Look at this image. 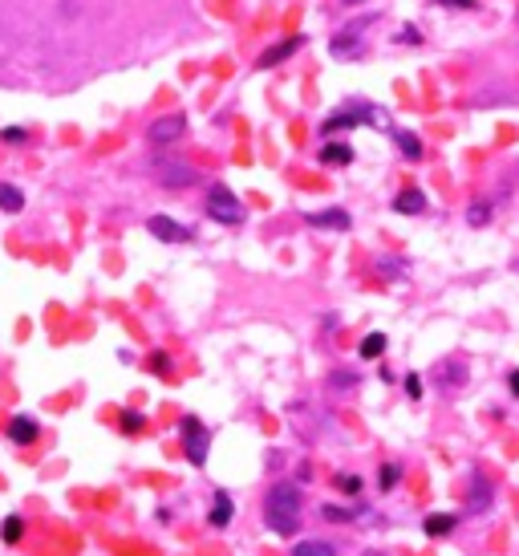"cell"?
Wrapping results in <instances>:
<instances>
[{
    "label": "cell",
    "mask_w": 519,
    "mask_h": 556,
    "mask_svg": "<svg viewBox=\"0 0 519 556\" xmlns=\"http://www.w3.org/2000/svg\"><path fill=\"white\" fill-rule=\"evenodd\" d=\"M397 147L405 150V159H422V142H418V134L397 131Z\"/></svg>",
    "instance_id": "ac0fdd59"
},
{
    "label": "cell",
    "mask_w": 519,
    "mask_h": 556,
    "mask_svg": "<svg viewBox=\"0 0 519 556\" xmlns=\"http://www.w3.org/2000/svg\"><path fill=\"white\" fill-rule=\"evenodd\" d=\"M37 434H41V426L32 423L29 415H16L13 423H8V439H13L16 447H32V442H37Z\"/></svg>",
    "instance_id": "52a82bcc"
},
{
    "label": "cell",
    "mask_w": 519,
    "mask_h": 556,
    "mask_svg": "<svg viewBox=\"0 0 519 556\" xmlns=\"http://www.w3.org/2000/svg\"><path fill=\"white\" fill-rule=\"evenodd\" d=\"M146 232H150L154 240H162V244H183V240H191V228H183V223L170 220V215H150V220H146Z\"/></svg>",
    "instance_id": "8992f818"
},
{
    "label": "cell",
    "mask_w": 519,
    "mask_h": 556,
    "mask_svg": "<svg viewBox=\"0 0 519 556\" xmlns=\"http://www.w3.org/2000/svg\"><path fill=\"white\" fill-rule=\"evenodd\" d=\"M264 520L280 536H292L300 528V491L292 483H272V491L264 499Z\"/></svg>",
    "instance_id": "6da1fadb"
},
{
    "label": "cell",
    "mask_w": 519,
    "mask_h": 556,
    "mask_svg": "<svg viewBox=\"0 0 519 556\" xmlns=\"http://www.w3.org/2000/svg\"><path fill=\"white\" fill-rule=\"evenodd\" d=\"M321 159H324V163H329V167H345L349 159H353V150H349L345 142H324Z\"/></svg>",
    "instance_id": "4fadbf2b"
},
{
    "label": "cell",
    "mask_w": 519,
    "mask_h": 556,
    "mask_svg": "<svg viewBox=\"0 0 519 556\" xmlns=\"http://www.w3.org/2000/svg\"><path fill=\"white\" fill-rule=\"evenodd\" d=\"M467 220H470V223H475V228H483V223H487V220H491V207H483V204H470Z\"/></svg>",
    "instance_id": "7402d4cb"
},
{
    "label": "cell",
    "mask_w": 519,
    "mask_h": 556,
    "mask_svg": "<svg viewBox=\"0 0 519 556\" xmlns=\"http://www.w3.org/2000/svg\"><path fill=\"white\" fill-rule=\"evenodd\" d=\"M154 175H159V183L162 187H170V191H183V187H191V183L199 179L195 167L175 163V159H159V163H154Z\"/></svg>",
    "instance_id": "277c9868"
},
{
    "label": "cell",
    "mask_w": 519,
    "mask_h": 556,
    "mask_svg": "<svg viewBox=\"0 0 519 556\" xmlns=\"http://www.w3.org/2000/svg\"><path fill=\"white\" fill-rule=\"evenodd\" d=\"M232 515H235V504H232V496L227 491H215V504H211V528H227L232 524Z\"/></svg>",
    "instance_id": "9c48e42d"
},
{
    "label": "cell",
    "mask_w": 519,
    "mask_h": 556,
    "mask_svg": "<svg viewBox=\"0 0 519 556\" xmlns=\"http://www.w3.org/2000/svg\"><path fill=\"white\" fill-rule=\"evenodd\" d=\"M308 220H313V228L349 232V212H341V207H329V212H316V215H308Z\"/></svg>",
    "instance_id": "30bf717a"
},
{
    "label": "cell",
    "mask_w": 519,
    "mask_h": 556,
    "mask_svg": "<svg viewBox=\"0 0 519 556\" xmlns=\"http://www.w3.org/2000/svg\"><path fill=\"white\" fill-rule=\"evenodd\" d=\"M507 382H511V394H519V369H515V374L507 378Z\"/></svg>",
    "instance_id": "f546056e"
},
{
    "label": "cell",
    "mask_w": 519,
    "mask_h": 556,
    "mask_svg": "<svg viewBox=\"0 0 519 556\" xmlns=\"http://www.w3.org/2000/svg\"><path fill=\"white\" fill-rule=\"evenodd\" d=\"M357 53H361L357 37H332V58H357Z\"/></svg>",
    "instance_id": "2e32d148"
},
{
    "label": "cell",
    "mask_w": 519,
    "mask_h": 556,
    "mask_svg": "<svg viewBox=\"0 0 519 556\" xmlns=\"http://www.w3.org/2000/svg\"><path fill=\"white\" fill-rule=\"evenodd\" d=\"M321 515H324V520H337V524H345V520H349V512H345V507H324Z\"/></svg>",
    "instance_id": "83f0119b"
},
{
    "label": "cell",
    "mask_w": 519,
    "mask_h": 556,
    "mask_svg": "<svg viewBox=\"0 0 519 556\" xmlns=\"http://www.w3.org/2000/svg\"><path fill=\"white\" fill-rule=\"evenodd\" d=\"M24 139H29L24 126H8V131H0V142H24Z\"/></svg>",
    "instance_id": "d4e9b609"
},
{
    "label": "cell",
    "mask_w": 519,
    "mask_h": 556,
    "mask_svg": "<svg viewBox=\"0 0 519 556\" xmlns=\"http://www.w3.org/2000/svg\"><path fill=\"white\" fill-rule=\"evenodd\" d=\"M178 434H183V451H187V459H191L195 467L207 463V447H211V431H207V426H203L195 415H187L183 423H178Z\"/></svg>",
    "instance_id": "7a4b0ae2"
},
{
    "label": "cell",
    "mask_w": 519,
    "mask_h": 556,
    "mask_svg": "<svg viewBox=\"0 0 519 556\" xmlns=\"http://www.w3.org/2000/svg\"><path fill=\"white\" fill-rule=\"evenodd\" d=\"M353 382H357V378L349 374V369H337V374L329 378V386H332V390H349V386H353Z\"/></svg>",
    "instance_id": "603a6c76"
},
{
    "label": "cell",
    "mask_w": 519,
    "mask_h": 556,
    "mask_svg": "<svg viewBox=\"0 0 519 556\" xmlns=\"http://www.w3.org/2000/svg\"><path fill=\"white\" fill-rule=\"evenodd\" d=\"M207 215L219 223H240L243 220V204L235 199V191L227 187H211L207 191Z\"/></svg>",
    "instance_id": "3957f363"
},
{
    "label": "cell",
    "mask_w": 519,
    "mask_h": 556,
    "mask_svg": "<svg viewBox=\"0 0 519 556\" xmlns=\"http://www.w3.org/2000/svg\"><path fill=\"white\" fill-rule=\"evenodd\" d=\"M405 394H410V398H422V378H405Z\"/></svg>",
    "instance_id": "f1b7e54d"
},
{
    "label": "cell",
    "mask_w": 519,
    "mask_h": 556,
    "mask_svg": "<svg viewBox=\"0 0 519 556\" xmlns=\"http://www.w3.org/2000/svg\"><path fill=\"white\" fill-rule=\"evenodd\" d=\"M21 536H24V520L21 515H5V520H0V540H5V544H16Z\"/></svg>",
    "instance_id": "5bb4252c"
},
{
    "label": "cell",
    "mask_w": 519,
    "mask_h": 556,
    "mask_svg": "<svg viewBox=\"0 0 519 556\" xmlns=\"http://www.w3.org/2000/svg\"><path fill=\"white\" fill-rule=\"evenodd\" d=\"M515 272H519V260H515Z\"/></svg>",
    "instance_id": "d6a6232c"
},
{
    "label": "cell",
    "mask_w": 519,
    "mask_h": 556,
    "mask_svg": "<svg viewBox=\"0 0 519 556\" xmlns=\"http://www.w3.org/2000/svg\"><path fill=\"white\" fill-rule=\"evenodd\" d=\"M150 369H154V374H170V358H167V353H154Z\"/></svg>",
    "instance_id": "484cf974"
},
{
    "label": "cell",
    "mask_w": 519,
    "mask_h": 556,
    "mask_svg": "<svg viewBox=\"0 0 519 556\" xmlns=\"http://www.w3.org/2000/svg\"><path fill=\"white\" fill-rule=\"evenodd\" d=\"M24 207V196L13 187V183H0V212H8V215H16Z\"/></svg>",
    "instance_id": "7c38bea8"
},
{
    "label": "cell",
    "mask_w": 519,
    "mask_h": 556,
    "mask_svg": "<svg viewBox=\"0 0 519 556\" xmlns=\"http://www.w3.org/2000/svg\"><path fill=\"white\" fill-rule=\"evenodd\" d=\"M292 556H337V552H332V544H324V540H300V544L292 548Z\"/></svg>",
    "instance_id": "9a60e30c"
},
{
    "label": "cell",
    "mask_w": 519,
    "mask_h": 556,
    "mask_svg": "<svg viewBox=\"0 0 519 556\" xmlns=\"http://www.w3.org/2000/svg\"><path fill=\"white\" fill-rule=\"evenodd\" d=\"M345 5H357V0H345Z\"/></svg>",
    "instance_id": "4dcf8cb0"
},
{
    "label": "cell",
    "mask_w": 519,
    "mask_h": 556,
    "mask_svg": "<svg viewBox=\"0 0 519 556\" xmlns=\"http://www.w3.org/2000/svg\"><path fill=\"white\" fill-rule=\"evenodd\" d=\"M381 353H386V333H369V337H365V342H361V358H381Z\"/></svg>",
    "instance_id": "e0dca14e"
},
{
    "label": "cell",
    "mask_w": 519,
    "mask_h": 556,
    "mask_svg": "<svg viewBox=\"0 0 519 556\" xmlns=\"http://www.w3.org/2000/svg\"><path fill=\"white\" fill-rule=\"evenodd\" d=\"M187 134V118L183 114H167L159 118V123L146 126V139L154 142V147H170V142H178Z\"/></svg>",
    "instance_id": "5b68a950"
},
{
    "label": "cell",
    "mask_w": 519,
    "mask_h": 556,
    "mask_svg": "<svg viewBox=\"0 0 519 556\" xmlns=\"http://www.w3.org/2000/svg\"><path fill=\"white\" fill-rule=\"evenodd\" d=\"M118 426H122V431H126V434H138V431H142V426H146V418L138 415V410H122Z\"/></svg>",
    "instance_id": "ffe728a7"
},
{
    "label": "cell",
    "mask_w": 519,
    "mask_h": 556,
    "mask_svg": "<svg viewBox=\"0 0 519 556\" xmlns=\"http://www.w3.org/2000/svg\"><path fill=\"white\" fill-rule=\"evenodd\" d=\"M300 50V37H288V41H280V45H272V50H264V58L256 61V69H272V66H280L284 58H292V53Z\"/></svg>",
    "instance_id": "ba28073f"
},
{
    "label": "cell",
    "mask_w": 519,
    "mask_h": 556,
    "mask_svg": "<svg viewBox=\"0 0 519 556\" xmlns=\"http://www.w3.org/2000/svg\"><path fill=\"white\" fill-rule=\"evenodd\" d=\"M369 556H381V552H369Z\"/></svg>",
    "instance_id": "1f68e13d"
},
{
    "label": "cell",
    "mask_w": 519,
    "mask_h": 556,
    "mask_svg": "<svg viewBox=\"0 0 519 556\" xmlns=\"http://www.w3.org/2000/svg\"><path fill=\"white\" fill-rule=\"evenodd\" d=\"M337 488L349 491V496H357V491H361V479H357V475H337Z\"/></svg>",
    "instance_id": "cb8c5ba5"
},
{
    "label": "cell",
    "mask_w": 519,
    "mask_h": 556,
    "mask_svg": "<svg viewBox=\"0 0 519 556\" xmlns=\"http://www.w3.org/2000/svg\"><path fill=\"white\" fill-rule=\"evenodd\" d=\"M378 483H381V491L397 488V483H402V467H397V463H386V467H381V475H378Z\"/></svg>",
    "instance_id": "44dd1931"
},
{
    "label": "cell",
    "mask_w": 519,
    "mask_h": 556,
    "mask_svg": "<svg viewBox=\"0 0 519 556\" xmlns=\"http://www.w3.org/2000/svg\"><path fill=\"white\" fill-rule=\"evenodd\" d=\"M394 207H397L402 215H418V212H426V196L410 187V191H402V196L394 199Z\"/></svg>",
    "instance_id": "8fae6325"
},
{
    "label": "cell",
    "mask_w": 519,
    "mask_h": 556,
    "mask_svg": "<svg viewBox=\"0 0 519 556\" xmlns=\"http://www.w3.org/2000/svg\"><path fill=\"white\" fill-rule=\"evenodd\" d=\"M483 499H491V491H483V483H475V491H470V507H483Z\"/></svg>",
    "instance_id": "4316f807"
},
{
    "label": "cell",
    "mask_w": 519,
    "mask_h": 556,
    "mask_svg": "<svg viewBox=\"0 0 519 556\" xmlns=\"http://www.w3.org/2000/svg\"><path fill=\"white\" fill-rule=\"evenodd\" d=\"M451 528H454V515H451V512L430 515V520H426V532H430V536H446Z\"/></svg>",
    "instance_id": "d6986e66"
}]
</instances>
